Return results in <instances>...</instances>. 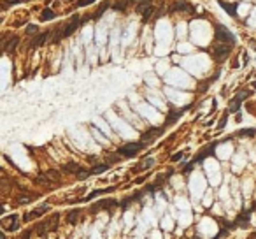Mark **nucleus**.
I'll return each instance as SVG.
<instances>
[{"instance_id":"obj_10","label":"nucleus","mask_w":256,"mask_h":239,"mask_svg":"<svg viewBox=\"0 0 256 239\" xmlns=\"http://www.w3.org/2000/svg\"><path fill=\"white\" fill-rule=\"evenodd\" d=\"M216 146H218V141H214V142H210V144H207L204 149H200V153L193 158V162L197 164V162H202V160H205L207 157H210V155H214V149H216Z\"/></svg>"},{"instance_id":"obj_1","label":"nucleus","mask_w":256,"mask_h":239,"mask_svg":"<svg viewBox=\"0 0 256 239\" xmlns=\"http://www.w3.org/2000/svg\"><path fill=\"white\" fill-rule=\"evenodd\" d=\"M58 222H60V214H58V213L51 214L48 220H44L40 225H37V227H35V234H37L39 237L48 236V232H51V230H56V229H58Z\"/></svg>"},{"instance_id":"obj_4","label":"nucleus","mask_w":256,"mask_h":239,"mask_svg":"<svg viewBox=\"0 0 256 239\" xmlns=\"http://www.w3.org/2000/svg\"><path fill=\"white\" fill-rule=\"evenodd\" d=\"M249 95H251L249 90H240L235 97L231 99L230 107H228V113H239V111H240V105H242V102H244V99L249 97Z\"/></svg>"},{"instance_id":"obj_36","label":"nucleus","mask_w":256,"mask_h":239,"mask_svg":"<svg viewBox=\"0 0 256 239\" xmlns=\"http://www.w3.org/2000/svg\"><path fill=\"white\" fill-rule=\"evenodd\" d=\"M193 165H195V162H191V164H188V165L184 167V172H186V174H188V172H191V171H193Z\"/></svg>"},{"instance_id":"obj_39","label":"nucleus","mask_w":256,"mask_h":239,"mask_svg":"<svg viewBox=\"0 0 256 239\" xmlns=\"http://www.w3.org/2000/svg\"><path fill=\"white\" fill-rule=\"evenodd\" d=\"M249 239H256V234H253V236H251V237H249Z\"/></svg>"},{"instance_id":"obj_26","label":"nucleus","mask_w":256,"mask_h":239,"mask_svg":"<svg viewBox=\"0 0 256 239\" xmlns=\"http://www.w3.org/2000/svg\"><path fill=\"white\" fill-rule=\"evenodd\" d=\"M56 18V14L51 11V9H44L42 11V14H40V19L42 21H51V19H54Z\"/></svg>"},{"instance_id":"obj_22","label":"nucleus","mask_w":256,"mask_h":239,"mask_svg":"<svg viewBox=\"0 0 256 239\" xmlns=\"http://www.w3.org/2000/svg\"><path fill=\"white\" fill-rule=\"evenodd\" d=\"M219 5H221L223 9H226L230 16H235V14H237V2L228 4V2H223V0H219Z\"/></svg>"},{"instance_id":"obj_31","label":"nucleus","mask_w":256,"mask_h":239,"mask_svg":"<svg viewBox=\"0 0 256 239\" xmlns=\"http://www.w3.org/2000/svg\"><path fill=\"white\" fill-rule=\"evenodd\" d=\"M95 0H77L76 2V5L77 7H84V5H90V4H93Z\"/></svg>"},{"instance_id":"obj_12","label":"nucleus","mask_w":256,"mask_h":239,"mask_svg":"<svg viewBox=\"0 0 256 239\" xmlns=\"http://www.w3.org/2000/svg\"><path fill=\"white\" fill-rule=\"evenodd\" d=\"M177 11H186L188 14H195L193 5L188 4L186 0H177V2H174V5L168 9V12H177Z\"/></svg>"},{"instance_id":"obj_2","label":"nucleus","mask_w":256,"mask_h":239,"mask_svg":"<svg viewBox=\"0 0 256 239\" xmlns=\"http://www.w3.org/2000/svg\"><path fill=\"white\" fill-rule=\"evenodd\" d=\"M216 42H218V44L233 46V44H235V35H233L228 28H225L223 25H218L216 27Z\"/></svg>"},{"instance_id":"obj_32","label":"nucleus","mask_w":256,"mask_h":239,"mask_svg":"<svg viewBox=\"0 0 256 239\" xmlns=\"http://www.w3.org/2000/svg\"><path fill=\"white\" fill-rule=\"evenodd\" d=\"M90 174H91V171H81L79 174H77V179H86Z\"/></svg>"},{"instance_id":"obj_14","label":"nucleus","mask_w":256,"mask_h":239,"mask_svg":"<svg viewBox=\"0 0 256 239\" xmlns=\"http://www.w3.org/2000/svg\"><path fill=\"white\" fill-rule=\"evenodd\" d=\"M189 109V105H186V107H182V109H177V111H172V113H168L167 114V118H165V127H170V125H174L186 111Z\"/></svg>"},{"instance_id":"obj_5","label":"nucleus","mask_w":256,"mask_h":239,"mask_svg":"<svg viewBox=\"0 0 256 239\" xmlns=\"http://www.w3.org/2000/svg\"><path fill=\"white\" fill-rule=\"evenodd\" d=\"M231 48L233 46H228V44H216L214 49H212V56H214L216 62H225L231 53Z\"/></svg>"},{"instance_id":"obj_24","label":"nucleus","mask_w":256,"mask_h":239,"mask_svg":"<svg viewBox=\"0 0 256 239\" xmlns=\"http://www.w3.org/2000/svg\"><path fill=\"white\" fill-rule=\"evenodd\" d=\"M79 216H81V209H72V211H69V214H67V222H69L70 225H76L77 220H79Z\"/></svg>"},{"instance_id":"obj_18","label":"nucleus","mask_w":256,"mask_h":239,"mask_svg":"<svg viewBox=\"0 0 256 239\" xmlns=\"http://www.w3.org/2000/svg\"><path fill=\"white\" fill-rule=\"evenodd\" d=\"M18 44H19V37L18 35H11L7 42H2V48H4L5 53H12L18 48Z\"/></svg>"},{"instance_id":"obj_7","label":"nucleus","mask_w":256,"mask_h":239,"mask_svg":"<svg viewBox=\"0 0 256 239\" xmlns=\"http://www.w3.org/2000/svg\"><path fill=\"white\" fill-rule=\"evenodd\" d=\"M2 229L5 232H14L19 229V218L18 214H9V216H4L2 218Z\"/></svg>"},{"instance_id":"obj_17","label":"nucleus","mask_w":256,"mask_h":239,"mask_svg":"<svg viewBox=\"0 0 256 239\" xmlns=\"http://www.w3.org/2000/svg\"><path fill=\"white\" fill-rule=\"evenodd\" d=\"M254 207H256V204H254L251 209H247V211H244L242 214H239V216H237V220H235V223H237V225H240L242 229H246V227L249 225V218H251V213H253V209H254Z\"/></svg>"},{"instance_id":"obj_19","label":"nucleus","mask_w":256,"mask_h":239,"mask_svg":"<svg viewBox=\"0 0 256 239\" xmlns=\"http://www.w3.org/2000/svg\"><path fill=\"white\" fill-rule=\"evenodd\" d=\"M61 39H65V35H63V25L56 27L54 30L49 32V42H51V44H58Z\"/></svg>"},{"instance_id":"obj_35","label":"nucleus","mask_w":256,"mask_h":239,"mask_svg":"<svg viewBox=\"0 0 256 239\" xmlns=\"http://www.w3.org/2000/svg\"><path fill=\"white\" fill-rule=\"evenodd\" d=\"M254 132H256L254 128H249V130H240V132H239L237 136H253Z\"/></svg>"},{"instance_id":"obj_8","label":"nucleus","mask_w":256,"mask_h":239,"mask_svg":"<svg viewBox=\"0 0 256 239\" xmlns=\"http://www.w3.org/2000/svg\"><path fill=\"white\" fill-rule=\"evenodd\" d=\"M119 202L116 201V199H102V201H98V202H95L91 207H90V213H97V211H102V209H112V207H116Z\"/></svg>"},{"instance_id":"obj_40","label":"nucleus","mask_w":256,"mask_h":239,"mask_svg":"<svg viewBox=\"0 0 256 239\" xmlns=\"http://www.w3.org/2000/svg\"><path fill=\"white\" fill-rule=\"evenodd\" d=\"M21 2H28V0H21Z\"/></svg>"},{"instance_id":"obj_33","label":"nucleus","mask_w":256,"mask_h":239,"mask_svg":"<svg viewBox=\"0 0 256 239\" xmlns=\"http://www.w3.org/2000/svg\"><path fill=\"white\" fill-rule=\"evenodd\" d=\"M184 158V153L182 151H177L176 155H172V162H179V160H182Z\"/></svg>"},{"instance_id":"obj_11","label":"nucleus","mask_w":256,"mask_h":239,"mask_svg":"<svg viewBox=\"0 0 256 239\" xmlns=\"http://www.w3.org/2000/svg\"><path fill=\"white\" fill-rule=\"evenodd\" d=\"M48 209H49V206H48V204L37 206V207H35L33 211H30V213H27V214L23 216V222H27V223H28V222H33L35 218H39V216H42V214H44V213H46Z\"/></svg>"},{"instance_id":"obj_23","label":"nucleus","mask_w":256,"mask_h":239,"mask_svg":"<svg viewBox=\"0 0 256 239\" xmlns=\"http://www.w3.org/2000/svg\"><path fill=\"white\" fill-rule=\"evenodd\" d=\"M63 171H65V172H70V174H79V172H81V167L77 165V164H74V162H69V164H65V165H63L61 167Z\"/></svg>"},{"instance_id":"obj_25","label":"nucleus","mask_w":256,"mask_h":239,"mask_svg":"<svg viewBox=\"0 0 256 239\" xmlns=\"http://www.w3.org/2000/svg\"><path fill=\"white\" fill-rule=\"evenodd\" d=\"M142 195H144V192H137V193H133V195H130V197H128V199H125V201H121L119 204H121V207H126V206H130L133 201H139L140 197H142Z\"/></svg>"},{"instance_id":"obj_20","label":"nucleus","mask_w":256,"mask_h":239,"mask_svg":"<svg viewBox=\"0 0 256 239\" xmlns=\"http://www.w3.org/2000/svg\"><path fill=\"white\" fill-rule=\"evenodd\" d=\"M155 165V160L153 158H146V160H142L140 164H137L135 167H133V171L135 172H142V171H147L149 167H153Z\"/></svg>"},{"instance_id":"obj_28","label":"nucleus","mask_w":256,"mask_h":239,"mask_svg":"<svg viewBox=\"0 0 256 239\" xmlns=\"http://www.w3.org/2000/svg\"><path fill=\"white\" fill-rule=\"evenodd\" d=\"M128 5H130V2H128V0H121V2L112 4V9H114V11H125Z\"/></svg>"},{"instance_id":"obj_27","label":"nucleus","mask_w":256,"mask_h":239,"mask_svg":"<svg viewBox=\"0 0 256 239\" xmlns=\"http://www.w3.org/2000/svg\"><path fill=\"white\" fill-rule=\"evenodd\" d=\"M109 169V164H98L91 169V174H102V172H105Z\"/></svg>"},{"instance_id":"obj_15","label":"nucleus","mask_w":256,"mask_h":239,"mask_svg":"<svg viewBox=\"0 0 256 239\" xmlns=\"http://www.w3.org/2000/svg\"><path fill=\"white\" fill-rule=\"evenodd\" d=\"M49 39V32H44V34H37L32 40H30V49H35V48H40V46H44L46 42Z\"/></svg>"},{"instance_id":"obj_9","label":"nucleus","mask_w":256,"mask_h":239,"mask_svg":"<svg viewBox=\"0 0 256 239\" xmlns=\"http://www.w3.org/2000/svg\"><path fill=\"white\" fill-rule=\"evenodd\" d=\"M172 174H174V171H168V172H163V174H158L156 179H155V183H153V185H147L144 192H156V190H160V188L163 186V181L168 179Z\"/></svg>"},{"instance_id":"obj_30","label":"nucleus","mask_w":256,"mask_h":239,"mask_svg":"<svg viewBox=\"0 0 256 239\" xmlns=\"http://www.w3.org/2000/svg\"><path fill=\"white\" fill-rule=\"evenodd\" d=\"M25 32L30 34V35H32V34H37V32H39V27H37V25H28V27L25 28Z\"/></svg>"},{"instance_id":"obj_3","label":"nucleus","mask_w":256,"mask_h":239,"mask_svg":"<svg viewBox=\"0 0 256 239\" xmlns=\"http://www.w3.org/2000/svg\"><path fill=\"white\" fill-rule=\"evenodd\" d=\"M142 148H144L142 142H128V144H125V146H121V148L118 149V155L126 157V158H132V157H135V155L139 153Z\"/></svg>"},{"instance_id":"obj_13","label":"nucleus","mask_w":256,"mask_h":239,"mask_svg":"<svg viewBox=\"0 0 256 239\" xmlns=\"http://www.w3.org/2000/svg\"><path fill=\"white\" fill-rule=\"evenodd\" d=\"M163 132H165V127L149 128V130H146V132H142V134H140V141H146V142H149L151 139H156V137H160Z\"/></svg>"},{"instance_id":"obj_6","label":"nucleus","mask_w":256,"mask_h":239,"mask_svg":"<svg viewBox=\"0 0 256 239\" xmlns=\"http://www.w3.org/2000/svg\"><path fill=\"white\" fill-rule=\"evenodd\" d=\"M81 19L82 18H79V14H72V18L67 21L65 25H63V35L65 37H69V35H72L82 23H81Z\"/></svg>"},{"instance_id":"obj_37","label":"nucleus","mask_w":256,"mask_h":239,"mask_svg":"<svg viewBox=\"0 0 256 239\" xmlns=\"http://www.w3.org/2000/svg\"><path fill=\"white\" fill-rule=\"evenodd\" d=\"M146 178H147V176H142V178H139V179H137L135 183H142V181H146Z\"/></svg>"},{"instance_id":"obj_16","label":"nucleus","mask_w":256,"mask_h":239,"mask_svg":"<svg viewBox=\"0 0 256 239\" xmlns=\"http://www.w3.org/2000/svg\"><path fill=\"white\" fill-rule=\"evenodd\" d=\"M60 179V174L56 171H48L44 174H39L37 176V183H54Z\"/></svg>"},{"instance_id":"obj_34","label":"nucleus","mask_w":256,"mask_h":239,"mask_svg":"<svg viewBox=\"0 0 256 239\" xmlns=\"http://www.w3.org/2000/svg\"><path fill=\"white\" fill-rule=\"evenodd\" d=\"M32 234H33V230H32V229H30V230H25V232L21 234L18 239H30V237H32Z\"/></svg>"},{"instance_id":"obj_38","label":"nucleus","mask_w":256,"mask_h":239,"mask_svg":"<svg viewBox=\"0 0 256 239\" xmlns=\"http://www.w3.org/2000/svg\"><path fill=\"white\" fill-rule=\"evenodd\" d=\"M251 48H253V49H256V40H251Z\"/></svg>"},{"instance_id":"obj_29","label":"nucleus","mask_w":256,"mask_h":239,"mask_svg":"<svg viewBox=\"0 0 256 239\" xmlns=\"http://www.w3.org/2000/svg\"><path fill=\"white\" fill-rule=\"evenodd\" d=\"M226 121H228V113H225V114L221 116V120H219V123H218V130H221V128H225V125H226Z\"/></svg>"},{"instance_id":"obj_21","label":"nucleus","mask_w":256,"mask_h":239,"mask_svg":"<svg viewBox=\"0 0 256 239\" xmlns=\"http://www.w3.org/2000/svg\"><path fill=\"white\" fill-rule=\"evenodd\" d=\"M35 197H37V193H23V195H18V197H16V202H18L19 206H23V204L32 202Z\"/></svg>"}]
</instances>
